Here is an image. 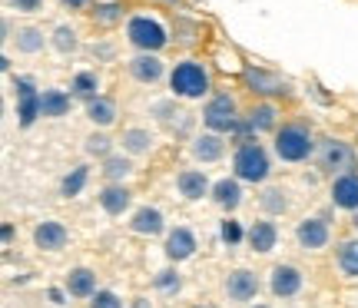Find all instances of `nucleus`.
<instances>
[{
	"label": "nucleus",
	"mask_w": 358,
	"mask_h": 308,
	"mask_svg": "<svg viewBox=\"0 0 358 308\" xmlns=\"http://www.w3.org/2000/svg\"><path fill=\"white\" fill-rule=\"evenodd\" d=\"M209 90H213V73H209V66L203 60L186 57V60L173 64V70H169V93L176 100H203V96H209Z\"/></svg>",
	"instance_id": "1"
},
{
	"label": "nucleus",
	"mask_w": 358,
	"mask_h": 308,
	"mask_svg": "<svg viewBox=\"0 0 358 308\" xmlns=\"http://www.w3.org/2000/svg\"><path fill=\"white\" fill-rule=\"evenodd\" d=\"M127 40L136 53H159L169 47V27L159 13H133L127 20Z\"/></svg>",
	"instance_id": "2"
},
{
	"label": "nucleus",
	"mask_w": 358,
	"mask_h": 308,
	"mask_svg": "<svg viewBox=\"0 0 358 308\" xmlns=\"http://www.w3.org/2000/svg\"><path fill=\"white\" fill-rule=\"evenodd\" d=\"M272 149L282 163H306L308 156L315 153V136L306 123H282L275 129V142Z\"/></svg>",
	"instance_id": "3"
},
{
	"label": "nucleus",
	"mask_w": 358,
	"mask_h": 308,
	"mask_svg": "<svg viewBox=\"0 0 358 308\" xmlns=\"http://www.w3.org/2000/svg\"><path fill=\"white\" fill-rule=\"evenodd\" d=\"M268 173H272V159H268V149L262 142H243V146H236V153H232V176L239 182H259L268 179Z\"/></svg>",
	"instance_id": "4"
},
{
	"label": "nucleus",
	"mask_w": 358,
	"mask_h": 308,
	"mask_svg": "<svg viewBox=\"0 0 358 308\" xmlns=\"http://www.w3.org/2000/svg\"><path fill=\"white\" fill-rule=\"evenodd\" d=\"M203 126L219 136H232V129L239 126V106L232 93H213L203 106Z\"/></svg>",
	"instance_id": "5"
},
{
	"label": "nucleus",
	"mask_w": 358,
	"mask_h": 308,
	"mask_svg": "<svg viewBox=\"0 0 358 308\" xmlns=\"http://www.w3.org/2000/svg\"><path fill=\"white\" fill-rule=\"evenodd\" d=\"M243 83L249 90L256 93V96H268V100H279V96H289L292 87H289V80L279 77L275 70H266V66H243Z\"/></svg>",
	"instance_id": "6"
},
{
	"label": "nucleus",
	"mask_w": 358,
	"mask_h": 308,
	"mask_svg": "<svg viewBox=\"0 0 358 308\" xmlns=\"http://www.w3.org/2000/svg\"><path fill=\"white\" fill-rule=\"evenodd\" d=\"M13 96H17V126L30 129L43 116V110H40L43 90H37V83L30 77H17L13 80Z\"/></svg>",
	"instance_id": "7"
},
{
	"label": "nucleus",
	"mask_w": 358,
	"mask_h": 308,
	"mask_svg": "<svg viewBox=\"0 0 358 308\" xmlns=\"http://www.w3.org/2000/svg\"><path fill=\"white\" fill-rule=\"evenodd\" d=\"M315 163H319L322 173H332V176H342V173H352L355 166V149L342 140H325L315 153Z\"/></svg>",
	"instance_id": "8"
},
{
	"label": "nucleus",
	"mask_w": 358,
	"mask_h": 308,
	"mask_svg": "<svg viewBox=\"0 0 358 308\" xmlns=\"http://www.w3.org/2000/svg\"><path fill=\"white\" fill-rule=\"evenodd\" d=\"M150 113H153L156 119L169 129V133H176V136H186L189 126H192V116L179 106L176 96H169V100H156L153 106H150Z\"/></svg>",
	"instance_id": "9"
},
{
	"label": "nucleus",
	"mask_w": 358,
	"mask_h": 308,
	"mask_svg": "<svg viewBox=\"0 0 358 308\" xmlns=\"http://www.w3.org/2000/svg\"><path fill=\"white\" fill-rule=\"evenodd\" d=\"M127 66H129V77L136 83H143V87H153V83H159L166 77V64H163L159 53H136Z\"/></svg>",
	"instance_id": "10"
},
{
	"label": "nucleus",
	"mask_w": 358,
	"mask_h": 308,
	"mask_svg": "<svg viewBox=\"0 0 358 308\" xmlns=\"http://www.w3.org/2000/svg\"><path fill=\"white\" fill-rule=\"evenodd\" d=\"M329 196H332L335 209H345V212H352V216H355V212H358V169L335 176Z\"/></svg>",
	"instance_id": "11"
},
{
	"label": "nucleus",
	"mask_w": 358,
	"mask_h": 308,
	"mask_svg": "<svg viewBox=\"0 0 358 308\" xmlns=\"http://www.w3.org/2000/svg\"><path fill=\"white\" fill-rule=\"evenodd\" d=\"M196 235H192V229H186V226H176V229L166 232V242H163V252H166V258L173 262V265H179V262H186V258L196 256Z\"/></svg>",
	"instance_id": "12"
},
{
	"label": "nucleus",
	"mask_w": 358,
	"mask_h": 308,
	"mask_svg": "<svg viewBox=\"0 0 358 308\" xmlns=\"http://www.w3.org/2000/svg\"><path fill=\"white\" fill-rule=\"evenodd\" d=\"M306 285V275L295 269V265H275L272 275H268V288L275 298H295Z\"/></svg>",
	"instance_id": "13"
},
{
	"label": "nucleus",
	"mask_w": 358,
	"mask_h": 308,
	"mask_svg": "<svg viewBox=\"0 0 358 308\" xmlns=\"http://www.w3.org/2000/svg\"><path fill=\"white\" fill-rule=\"evenodd\" d=\"M295 239L299 245L306 249V252H315V249H325L329 239H332V229H329V222L325 219H302L299 222V229H295Z\"/></svg>",
	"instance_id": "14"
},
{
	"label": "nucleus",
	"mask_w": 358,
	"mask_h": 308,
	"mask_svg": "<svg viewBox=\"0 0 358 308\" xmlns=\"http://www.w3.org/2000/svg\"><path fill=\"white\" fill-rule=\"evenodd\" d=\"M189 153L196 163H203V166H209V163H219L222 156H226V136H219V133H199V136H192V146Z\"/></svg>",
	"instance_id": "15"
},
{
	"label": "nucleus",
	"mask_w": 358,
	"mask_h": 308,
	"mask_svg": "<svg viewBox=\"0 0 358 308\" xmlns=\"http://www.w3.org/2000/svg\"><path fill=\"white\" fill-rule=\"evenodd\" d=\"M226 295L229 302H252L259 295V275L249 269H232L226 279Z\"/></svg>",
	"instance_id": "16"
},
{
	"label": "nucleus",
	"mask_w": 358,
	"mask_h": 308,
	"mask_svg": "<svg viewBox=\"0 0 358 308\" xmlns=\"http://www.w3.org/2000/svg\"><path fill=\"white\" fill-rule=\"evenodd\" d=\"M66 242H70V232L57 219H47V222H40L34 229V245L43 249V252H60V249H66Z\"/></svg>",
	"instance_id": "17"
},
{
	"label": "nucleus",
	"mask_w": 358,
	"mask_h": 308,
	"mask_svg": "<svg viewBox=\"0 0 358 308\" xmlns=\"http://www.w3.org/2000/svg\"><path fill=\"white\" fill-rule=\"evenodd\" d=\"M176 189L182 199H189V203H196V199H203V196L213 193V182H209V176H206V169H182L176 176Z\"/></svg>",
	"instance_id": "18"
},
{
	"label": "nucleus",
	"mask_w": 358,
	"mask_h": 308,
	"mask_svg": "<svg viewBox=\"0 0 358 308\" xmlns=\"http://www.w3.org/2000/svg\"><path fill=\"white\" fill-rule=\"evenodd\" d=\"M129 229L136 235H163L166 232V219L156 205H140L133 216H129Z\"/></svg>",
	"instance_id": "19"
},
{
	"label": "nucleus",
	"mask_w": 358,
	"mask_h": 308,
	"mask_svg": "<svg viewBox=\"0 0 358 308\" xmlns=\"http://www.w3.org/2000/svg\"><path fill=\"white\" fill-rule=\"evenodd\" d=\"M245 242H249V249H252V252L268 256V252L279 245V229H275V222H268V219L252 222V226H249V235H245Z\"/></svg>",
	"instance_id": "20"
},
{
	"label": "nucleus",
	"mask_w": 358,
	"mask_h": 308,
	"mask_svg": "<svg viewBox=\"0 0 358 308\" xmlns=\"http://www.w3.org/2000/svg\"><path fill=\"white\" fill-rule=\"evenodd\" d=\"M213 203L222 209V212H236L239 205H243V182L236 179V176H226V179H216L213 182Z\"/></svg>",
	"instance_id": "21"
},
{
	"label": "nucleus",
	"mask_w": 358,
	"mask_h": 308,
	"mask_svg": "<svg viewBox=\"0 0 358 308\" xmlns=\"http://www.w3.org/2000/svg\"><path fill=\"white\" fill-rule=\"evenodd\" d=\"M100 205L106 216H123L129 205H133V193H129L123 182H106L100 189Z\"/></svg>",
	"instance_id": "22"
},
{
	"label": "nucleus",
	"mask_w": 358,
	"mask_h": 308,
	"mask_svg": "<svg viewBox=\"0 0 358 308\" xmlns=\"http://www.w3.org/2000/svg\"><path fill=\"white\" fill-rule=\"evenodd\" d=\"M64 288H66V295L70 298H93L100 288H96V272L93 269H70L66 272V282H64Z\"/></svg>",
	"instance_id": "23"
},
{
	"label": "nucleus",
	"mask_w": 358,
	"mask_h": 308,
	"mask_svg": "<svg viewBox=\"0 0 358 308\" xmlns=\"http://www.w3.org/2000/svg\"><path fill=\"white\" fill-rule=\"evenodd\" d=\"M70 96L80 103H93L96 96H103L100 73H96V70H80V73H73V80H70Z\"/></svg>",
	"instance_id": "24"
},
{
	"label": "nucleus",
	"mask_w": 358,
	"mask_h": 308,
	"mask_svg": "<svg viewBox=\"0 0 358 308\" xmlns=\"http://www.w3.org/2000/svg\"><path fill=\"white\" fill-rule=\"evenodd\" d=\"M249 126H252V133H275L279 129V110L272 106V103H256L252 110H249Z\"/></svg>",
	"instance_id": "25"
},
{
	"label": "nucleus",
	"mask_w": 358,
	"mask_h": 308,
	"mask_svg": "<svg viewBox=\"0 0 358 308\" xmlns=\"http://www.w3.org/2000/svg\"><path fill=\"white\" fill-rule=\"evenodd\" d=\"M116 100H110V96H96L93 103H87V119L93 123L96 129H110L116 123Z\"/></svg>",
	"instance_id": "26"
},
{
	"label": "nucleus",
	"mask_w": 358,
	"mask_h": 308,
	"mask_svg": "<svg viewBox=\"0 0 358 308\" xmlns=\"http://www.w3.org/2000/svg\"><path fill=\"white\" fill-rule=\"evenodd\" d=\"M123 153L127 156H146L150 149H153V133L143 126H129L123 129Z\"/></svg>",
	"instance_id": "27"
},
{
	"label": "nucleus",
	"mask_w": 358,
	"mask_h": 308,
	"mask_svg": "<svg viewBox=\"0 0 358 308\" xmlns=\"http://www.w3.org/2000/svg\"><path fill=\"white\" fill-rule=\"evenodd\" d=\"M13 43H17V50L27 53V57H37L47 43H50V37L40 30V27H20L17 30V37H13Z\"/></svg>",
	"instance_id": "28"
},
{
	"label": "nucleus",
	"mask_w": 358,
	"mask_h": 308,
	"mask_svg": "<svg viewBox=\"0 0 358 308\" xmlns=\"http://www.w3.org/2000/svg\"><path fill=\"white\" fill-rule=\"evenodd\" d=\"M103 179L106 182H127L129 173H133V156L127 153H113L110 159H103Z\"/></svg>",
	"instance_id": "29"
},
{
	"label": "nucleus",
	"mask_w": 358,
	"mask_h": 308,
	"mask_svg": "<svg viewBox=\"0 0 358 308\" xmlns=\"http://www.w3.org/2000/svg\"><path fill=\"white\" fill-rule=\"evenodd\" d=\"M70 103H73V96L64 90H43V96H40V110H43V116H50V119H60V116L70 113Z\"/></svg>",
	"instance_id": "30"
},
{
	"label": "nucleus",
	"mask_w": 358,
	"mask_h": 308,
	"mask_svg": "<svg viewBox=\"0 0 358 308\" xmlns=\"http://www.w3.org/2000/svg\"><path fill=\"white\" fill-rule=\"evenodd\" d=\"M335 262H338V272L345 279H358V239H345L335 252Z\"/></svg>",
	"instance_id": "31"
},
{
	"label": "nucleus",
	"mask_w": 358,
	"mask_h": 308,
	"mask_svg": "<svg viewBox=\"0 0 358 308\" xmlns=\"http://www.w3.org/2000/svg\"><path fill=\"white\" fill-rule=\"evenodd\" d=\"M50 47L60 57H70V53H77L80 50V37H77V30L73 27H66V24H60V27H53V34H50Z\"/></svg>",
	"instance_id": "32"
},
{
	"label": "nucleus",
	"mask_w": 358,
	"mask_h": 308,
	"mask_svg": "<svg viewBox=\"0 0 358 308\" xmlns=\"http://www.w3.org/2000/svg\"><path fill=\"white\" fill-rule=\"evenodd\" d=\"M90 17H93V24L96 27H116V24H123V20H129L127 7H123V3H116V0L113 3H96Z\"/></svg>",
	"instance_id": "33"
},
{
	"label": "nucleus",
	"mask_w": 358,
	"mask_h": 308,
	"mask_svg": "<svg viewBox=\"0 0 358 308\" xmlns=\"http://www.w3.org/2000/svg\"><path fill=\"white\" fill-rule=\"evenodd\" d=\"M87 182H90V166H73L64 179H60V196H64V199H73V196H80L87 189Z\"/></svg>",
	"instance_id": "34"
},
{
	"label": "nucleus",
	"mask_w": 358,
	"mask_h": 308,
	"mask_svg": "<svg viewBox=\"0 0 358 308\" xmlns=\"http://www.w3.org/2000/svg\"><path fill=\"white\" fill-rule=\"evenodd\" d=\"M259 205H262V212H266V216H282V212L289 209L285 189H275V186L262 189V193H259Z\"/></svg>",
	"instance_id": "35"
},
{
	"label": "nucleus",
	"mask_w": 358,
	"mask_h": 308,
	"mask_svg": "<svg viewBox=\"0 0 358 308\" xmlns=\"http://www.w3.org/2000/svg\"><path fill=\"white\" fill-rule=\"evenodd\" d=\"M83 149H87V156H93V159H110V156H113V140H110L103 129H96V133H90L87 140H83Z\"/></svg>",
	"instance_id": "36"
},
{
	"label": "nucleus",
	"mask_w": 358,
	"mask_h": 308,
	"mask_svg": "<svg viewBox=\"0 0 358 308\" xmlns=\"http://www.w3.org/2000/svg\"><path fill=\"white\" fill-rule=\"evenodd\" d=\"M245 235H249V229H243V222H236V219H222V222H219V239H222V245L236 249L239 242H245Z\"/></svg>",
	"instance_id": "37"
},
{
	"label": "nucleus",
	"mask_w": 358,
	"mask_h": 308,
	"mask_svg": "<svg viewBox=\"0 0 358 308\" xmlns=\"http://www.w3.org/2000/svg\"><path fill=\"white\" fill-rule=\"evenodd\" d=\"M153 285H156V292H163V295H176L179 288H182V275H179L173 265L163 272H156L153 275Z\"/></svg>",
	"instance_id": "38"
},
{
	"label": "nucleus",
	"mask_w": 358,
	"mask_h": 308,
	"mask_svg": "<svg viewBox=\"0 0 358 308\" xmlns=\"http://www.w3.org/2000/svg\"><path fill=\"white\" fill-rule=\"evenodd\" d=\"M173 34H176L179 43H196V37H199V24H192V20H186V17H176V20H173Z\"/></svg>",
	"instance_id": "39"
},
{
	"label": "nucleus",
	"mask_w": 358,
	"mask_h": 308,
	"mask_svg": "<svg viewBox=\"0 0 358 308\" xmlns=\"http://www.w3.org/2000/svg\"><path fill=\"white\" fill-rule=\"evenodd\" d=\"M90 308H123V302H120V295H116V292H110V288H100L96 295L90 298Z\"/></svg>",
	"instance_id": "40"
},
{
	"label": "nucleus",
	"mask_w": 358,
	"mask_h": 308,
	"mask_svg": "<svg viewBox=\"0 0 358 308\" xmlns=\"http://www.w3.org/2000/svg\"><path fill=\"white\" fill-rule=\"evenodd\" d=\"M7 3H10L17 13H34L43 7V0H7Z\"/></svg>",
	"instance_id": "41"
},
{
	"label": "nucleus",
	"mask_w": 358,
	"mask_h": 308,
	"mask_svg": "<svg viewBox=\"0 0 358 308\" xmlns=\"http://www.w3.org/2000/svg\"><path fill=\"white\" fill-rule=\"evenodd\" d=\"M113 43H93V57L96 60H113Z\"/></svg>",
	"instance_id": "42"
},
{
	"label": "nucleus",
	"mask_w": 358,
	"mask_h": 308,
	"mask_svg": "<svg viewBox=\"0 0 358 308\" xmlns=\"http://www.w3.org/2000/svg\"><path fill=\"white\" fill-rule=\"evenodd\" d=\"M47 295H50L53 305H66V298H70V295H66V288H50Z\"/></svg>",
	"instance_id": "43"
},
{
	"label": "nucleus",
	"mask_w": 358,
	"mask_h": 308,
	"mask_svg": "<svg viewBox=\"0 0 358 308\" xmlns=\"http://www.w3.org/2000/svg\"><path fill=\"white\" fill-rule=\"evenodd\" d=\"M0 239H3V245L13 242V226H10V222H3V229H0Z\"/></svg>",
	"instance_id": "44"
},
{
	"label": "nucleus",
	"mask_w": 358,
	"mask_h": 308,
	"mask_svg": "<svg viewBox=\"0 0 358 308\" xmlns=\"http://www.w3.org/2000/svg\"><path fill=\"white\" fill-rule=\"evenodd\" d=\"M64 3L70 7V10H80V7H90L93 0H64Z\"/></svg>",
	"instance_id": "45"
},
{
	"label": "nucleus",
	"mask_w": 358,
	"mask_h": 308,
	"mask_svg": "<svg viewBox=\"0 0 358 308\" xmlns=\"http://www.w3.org/2000/svg\"><path fill=\"white\" fill-rule=\"evenodd\" d=\"M129 308H153V305H150V298H133V302H129Z\"/></svg>",
	"instance_id": "46"
},
{
	"label": "nucleus",
	"mask_w": 358,
	"mask_h": 308,
	"mask_svg": "<svg viewBox=\"0 0 358 308\" xmlns=\"http://www.w3.org/2000/svg\"><path fill=\"white\" fill-rule=\"evenodd\" d=\"M0 70H3V73H10V57H7V53L0 57Z\"/></svg>",
	"instance_id": "47"
},
{
	"label": "nucleus",
	"mask_w": 358,
	"mask_h": 308,
	"mask_svg": "<svg viewBox=\"0 0 358 308\" xmlns=\"http://www.w3.org/2000/svg\"><path fill=\"white\" fill-rule=\"evenodd\" d=\"M352 226H355V232H358V212H355V216H352Z\"/></svg>",
	"instance_id": "48"
},
{
	"label": "nucleus",
	"mask_w": 358,
	"mask_h": 308,
	"mask_svg": "<svg viewBox=\"0 0 358 308\" xmlns=\"http://www.w3.org/2000/svg\"><path fill=\"white\" fill-rule=\"evenodd\" d=\"M252 308H268V305H252Z\"/></svg>",
	"instance_id": "49"
},
{
	"label": "nucleus",
	"mask_w": 358,
	"mask_h": 308,
	"mask_svg": "<svg viewBox=\"0 0 358 308\" xmlns=\"http://www.w3.org/2000/svg\"><path fill=\"white\" fill-rule=\"evenodd\" d=\"M196 308H209V305H196Z\"/></svg>",
	"instance_id": "50"
}]
</instances>
